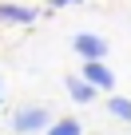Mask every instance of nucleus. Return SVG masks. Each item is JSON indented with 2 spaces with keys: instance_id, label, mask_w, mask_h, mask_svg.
<instances>
[{
  "instance_id": "nucleus-3",
  "label": "nucleus",
  "mask_w": 131,
  "mask_h": 135,
  "mask_svg": "<svg viewBox=\"0 0 131 135\" xmlns=\"http://www.w3.org/2000/svg\"><path fill=\"white\" fill-rule=\"evenodd\" d=\"M80 76H84L91 88H99V91H111V88H115V72H111L103 60H88V64L80 68Z\"/></svg>"
},
{
  "instance_id": "nucleus-5",
  "label": "nucleus",
  "mask_w": 131,
  "mask_h": 135,
  "mask_svg": "<svg viewBox=\"0 0 131 135\" xmlns=\"http://www.w3.org/2000/svg\"><path fill=\"white\" fill-rule=\"evenodd\" d=\"M64 88H68L72 103H91V99H95V91H99V88H91L84 76H64Z\"/></svg>"
},
{
  "instance_id": "nucleus-4",
  "label": "nucleus",
  "mask_w": 131,
  "mask_h": 135,
  "mask_svg": "<svg viewBox=\"0 0 131 135\" xmlns=\"http://www.w3.org/2000/svg\"><path fill=\"white\" fill-rule=\"evenodd\" d=\"M40 16V8H24V4H12V0H0V24H32Z\"/></svg>"
},
{
  "instance_id": "nucleus-7",
  "label": "nucleus",
  "mask_w": 131,
  "mask_h": 135,
  "mask_svg": "<svg viewBox=\"0 0 131 135\" xmlns=\"http://www.w3.org/2000/svg\"><path fill=\"white\" fill-rule=\"evenodd\" d=\"M48 135H84V127H80V119H56L52 127H48Z\"/></svg>"
},
{
  "instance_id": "nucleus-2",
  "label": "nucleus",
  "mask_w": 131,
  "mask_h": 135,
  "mask_svg": "<svg viewBox=\"0 0 131 135\" xmlns=\"http://www.w3.org/2000/svg\"><path fill=\"white\" fill-rule=\"evenodd\" d=\"M72 48H76V56L88 64V60H107V40L103 36H95V32H80L76 40H72Z\"/></svg>"
},
{
  "instance_id": "nucleus-6",
  "label": "nucleus",
  "mask_w": 131,
  "mask_h": 135,
  "mask_svg": "<svg viewBox=\"0 0 131 135\" xmlns=\"http://www.w3.org/2000/svg\"><path fill=\"white\" fill-rule=\"evenodd\" d=\"M107 111H111L115 119L131 123V99H123V95H107Z\"/></svg>"
},
{
  "instance_id": "nucleus-1",
  "label": "nucleus",
  "mask_w": 131,
  "mask_h": 135,
  "mask_svg": "<svg viewBox=\"0 0 131 135\" xmlns=\"http://www.w3.org/2000/svg\"><path fill=\"white\" fill-rule=\"evenodd\" d=\"M56 119H52V111L44 107V103H28V107H16L12 111V131L16 135H40L44 127H52Z\"/></svg>"
},
{
  "instance_id": "nucleus-8",
  "label": "nucleus",
  "mask_w": 131,
  "mask_h": 135,
  "mask_svg": "<svg viewBox=\"0 0 131 135\" xmlns=\"http://www.w3.org/2000/svg\"><path fill=\"white\" fill-rule=\"evenodd\" d=\"M56 8H68V4H80V0H52Z\"/></svg>"
}]
</instances>
